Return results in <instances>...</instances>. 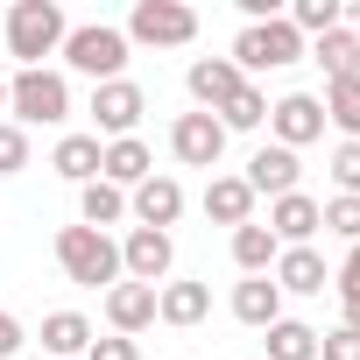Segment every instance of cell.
Wrapping results in <instances>:
<instances>
[{
	"label": "cell",
	"mask_w": 360,
	"mask_h": 360,
	"mask_svg": "<svg viewBox=\"0 0 360 360\" xmlns=\"http://www.w3.org/2000/svg\"><path fill=\"white\" fill-rule=\"evenodd\" d=\"M99 176L113 191H134V184H148L155 176V155H148V141L141 134H127V141H106L99 148Z\"/></svg>",
	"instance_id": "16"
},
{
	"label": "cell",
	"mask_w": 360,
	"mask_h": 360,
	"mask_svg": "<svg viewBox=\"0 0 360 360\" xmlns=\"http://www.w3.org/2000/svg\"><path fill=\"white\" fill-rule=\"evenodd\" d=\"M318 212H325V233H339L346 248H360V198H339V191H332Z\"/></svg>",
	"instance_id": "29"
},
{
	"label": "cell",
	"mask_w": 360,
	"mask_h": 360,
	"mask_svg": "<svg viewBox=\"0 0 360 360\" xmlns=\"http://www.w3.org/2000/svg\"><path fill=\"white\" fill-rule=\"evenodd\" d=\"M205 318H212V283L184 276V283H162V290H155V325L191 332V325H205Z\"/></svg>",
	"instance_id": "14"
},
{
	"label": "cell",
	"mask_w": 360,
	"mask_h": 360,
	"mask_svg": "<svg viewBox=\"0 0 360 360\" xmlns=\"http://www.w3.org/2000/svg\"><path fill=\"white\" fill-rule=\"evenodd\" d=\"M212 120H219L226 134H255V127H269V92H262V85H240Z\"/></svg>",
	"instance_id": "27"
},
{
	"label": "cell",
	"mask_w": 360,
	"mask_h": 360,
	"mask_svg": "<svg viewBox=\"0 0 360 360\" xmlns=\"http://www.w3.org/2000/svg\"><path fill=\"white\" fill-rule=\"evenodd\" d=\"M99 148H106L99 134H64V141L50 148V169H57V176H71V184L85 191L92 176H99Z\"/></svg>",
	"instance_id": "23"
},
{
	"label": "cell",
	"mask_w": 360,
	"mask_h": 360,
	"mask_svg": "<svg viewBox=\"0 0 360 360\" xmlns=\"http://www.w3.org/2000/svg\"><path fill=\"white\" fill-rule=\"evenodd\" d=\"M276 255H283V248H276V233H269L262 219L233 226V269H240V276H269V269H276Z\"/></svg>",
	"instance_id": "26"
},
{
	"label": "cell",
	"mask_w": 360,
	"mask_h": 360,
	"mask_svg": "<svg viewBox=\"0 0 360 360\" xmlns=\"http://www.w3.org/2000/svg\"><path fill=\"white\" fill-rule=\"evenodd\" d=\"M92 339H99V332H92L85 311H50V318H43V353H50V360H85Z\"/></svg>",
	"instance_id": "21"
},
{
	"label": "cell",
	"mask_w": 360,
	"mask_h": 360,
	"mask_svg": "<svg viewBox=\"0 0 360 360\" xmlns=\"http://www.w3.org/2000/svg\"><path fill=\"white\" fill-rule=\"evenodd\" d=\"M304 57L325 71V85H346V78H360V36H353V29H332V36H318Z\"/></svg>",
	"instance_id": "22"
},
{
	"label": "cell",
	"mask_w": 360,
	"mask_h": 360,
	"mask_svg": "<svg viewBox=\"0 0 360 360\" xmlns=\"http://www.w3.org/2000/svg\"><path fill=\"white\" fill-rule=\"evenodd\" d=\"M318 360H360V332H346V325L318 332Z\"/></svg>",
	"instance_id": "32"
},
{
	"label": "cell",
	"mask_w": 360,
	"mask_h": 360,
	"mask_svg": "<svg viewBox=\"0 0 360 360\" xmlns=\"http://www.w3.org/2000/svg\"><path fill=\"white\" fill-rule=\"evenodd\" d=\"M304 50H311V43H304L283 15H276V22H240V36H233V71L255 85L262 71H290Z\"/></svg>",
	"instance_id": "5"
},
{
	"label": "cell",
	"mask_w": 360,
	"mask_h": 360,
	"mask_svg": "<svg viewBox=\"0 0 360 360\" xmlns=\"http://www.w3.org/2000/svg\"><path fill=\"white\" fill-rule=\"evenodd\" d=\"M22 346H29V332H22V318H15L8 304H0V360H15Z\"/></svg>",
	"instance_id": "34"
},
{
	"label": "cell",
	"mask_w": 360,
	"mask_h": 360,
	"mask_svg": "<svg viewBox=\"0 0 360 360\" xmlns=\"http://www.w3.org/2000/svg\"><path fill=\"white\" fill-rule=\"evenodd\" d=\"M184 85H191V99H198V113H219V106H226V99H233V92L248 85V78L233 71V57H198V64L184 71Z\"/></svg>",
	"instance_id": "17"
},
{
	"label": "cell",
	"mask_w": 360,
	"mask_h": 360,
	"mask_svg": "<svg viewBox=\"0 0 360 360\" xmlns=\"http://www.w3.org/2000/svg\"><path fill=\"white\" fill-rule=\"evenodd\" d=\"M169 155L184 162V169H219L226 127H219L212 113H176V120H169Z\"/></svg>",
	"instance_id": "10"
},
{
	"label": "cell",
	"mask_w": 360,
	"mask_h": 360,
	"mask_svg": "<svg viewBox=\"0 0 360 360\" xmlns=\"http://www.w3.org/2000/svg\"><path fill=\"white\" fill-rule=\"evenodd\" d=\"M71 36V15L57 0H15L8 8V57L15 71H43V57H57Z\"/></svg>",
	"instance_id": "1"
},
{
	"label": "cell",
	"mask_w": 360,
	"mask_h": 360,
	"mask_svg": "<svg viewBox=\"0 0 360 360\" xmlns=\"http://www.w3.org/2000/svg\"><path fill=\"white\" fill-rule=\"evenodd\" d=\"M318 134H325V106H318V92H283V99L269 106V141H276V148L297 155V148H311Z\"/></svg>",
	"instance_id": "9"
},
{
	"label": "cell",
	"mask_w": 360,
	"mask_h": 360,
	"mask_svg": "<svg viewBox=\"0 0 360 360\" xmlns=\"http://www.w3.org/2000/svg\"><path fill=\"white\" fill-rule=\"evenodd\" d=\"M262 226L276 233V248H311L325 233V212H318L311 191H290V198H269V219Z\"/></svg>",
	"instance_id": "12"
},
{
	"label": "cell",
	"mask_w": 360,
	"mask_h": 360,
	"mask_svg": "<svg viewBox=\"0 0 360 360\" xmlns=\"http://www.w3.org/2000/svg\"><path fill=\"white\" fill-rule=\"evenodd\" d=\"M233 318H240L248 332H269V325L283 318V290H276L269 276H248V283H233Z\"/></svg>",
	"instance_id": "20"
},
{
	"label": "cell",
	"mask_w": 360,
	"mask_h": 360,
	"mask_svg": "<svg viewBox=\"0 0 360 360\" xmlns=\"http://www.w3.org/2000/svg\"><path fill=\"white\" fill-rule=\"evenodd\" d=\"M0 113H8V78H0Z\"/></svg>",
	"instance_id": "37"
},
{
	"label": "cell",
	"mask_w": 360,
	"mask_h": 360,
	"mask_svg": "<svg viewBox=\"0 0 360 360\" xmlns=\"http://www.w3.org/2000/svg\"><path fill=\"white\" fill-rule=\"evenodd\" d=\"M325 127H339V141H360V78H346V85H325Z\"/></svg>",
	"instance_id": "28"
},
{
	"label": "cell",
	"mask_w": 360,
	"mask_h": 360,
	"mask_svg": "<svg viewBox=\"0 0 360 360\" xmlns=\"http://www.w3.org/2000/svg\"><path fill=\"white\" fill-rule=\"evenodd\" d=\"M332 290L339 297H360V248H346V262L332 269Z\"/></svg>",
	"instance_id": "35"
},
{
	"label": "cell",
	"mask_w": 360,
	"mask_h": 360,
	"mask_svg": "<svg viewBox=\"0 0 360 360\" xmlns=\"http://www.w3.org/2000/svg\"><path fill=\"white\" fill-rule=\"evenodd\" d=\"M127 36L113 29V22H78L71 36H64V71H78V78H92V85H113V78H127Z\"/></svg>",
	"instance_id": "3"
},
{
	"label": "cell",
	"mask_w": 360,
	"mask_h": 360,
	"mask_svg": "<svg viewBox=\"0 0 360 360\" xmlns=\"http://www.w3.org/2000/svg\"><path fill=\"white\" fill-rule=\"evenodd\" d=\"M8 120L15 127H64L71 120V78L64 71H15L8 78Z\"/></svg>",
	"instance_id": "4"
},
{
	"label": "cell",
	"mask_w": 360,
	"mask_h": 360,
	"mask_svg": "<svg viewBox=\"0 0 360 360\" xmlns=\"http://www.w3.org/2000/svg\"><path fill=\"white\" fill-rule=\"evenodd\" d=\"M353 36H360V22H353Z\"/></svg>",
	"instance_id": "38"
},
{
	"label": "cell",
	"mask_w": 360,
	"mask_h": 360,
	"mask_svg": "<svg viewBox=\"0 0 360 360\" xmlns=\"http://www.w3.org/2000/svg\"><path fill=\"white\" fill-rule=\"evenodd\" d=\"M120 219H127V191H113L106 176H92V184L78 191V226L106 233V226H120Z\"/></svg>",
	"instance_id": "25"
},
{
	"label": "cell",
	"mask_w": 360,
	"mask_h": 360,
	"mask_svg": "<svg viewBox=\"0 0 360 360\" xmlns=\"http://www.w3.org/2000/svg\"><path fill=\"white\" fill-rule=\"evenodd\" d=\"M262 360H318V325L276 318V325L262 332Z\"/></svg>",
	"instance_id": "24"
},
{
	"label": "cell",
	"mask_w": 360,
	"mask_h": 360,
	"mask_svg": "<svg viewBox=\"0 0 360 360\" xmlns=\"http://www.w3.org/2000/svg\"><path fill=\"white\" fill-rule=\"evenodd\" d=\"M92 134L99 141H127L134 127H141V113H148V92L134 85V78H113V85H92Z\"/></svg>",
	"instance_id": "7"
},
{
	"label": "cell",
	"mask_w": 360,
	"mask_h": 360,
	"mask_svg": "<svg viewBox=\"0 0 360 360\" xmlns=\"http://www.w3.org/2000/svg\"><path fill=\"white\" fill-rule=\"evenodd\" d=\"M297 176H304V162H297L290 148H276V141H262V148L248 155V169H240V184H248L255 198H290V191H304Z\"/></svg>",
	"instance_id": "13"
},
{
	"label": "cell",
	"mask_w": 360,
	"mask_h": 360,
	"mask_svg": "<svg viewBox=\"0 0 360 360\" xmlns=\"http://www.w3.org/2000/svg\"><path fill=\"white\" fill-rule=\"evenodd\" d=\"M198 205H205V219H212V226H248V219H255V191L240 184L233 169H219V176H212Z\"/></svg>",
	"instance_id": "19"
},
{
	"label": "cell",
	"mask_w": 360,
	"mask_h": 360,
	"mask_svg": "<svg viewBox=\"0 0 360 360\" xmlns=\"http://www.w3.org/2000/svg\"><path fill=\"white\" fill-rule=\"evenodd\" d=\"M127 219H134V226H155V233H169L176 219H184V184H176L169 169H155L148 184H134V191H127Z\"/></svg>",
	"instance_id": "11"
},
{
	"label": "cell",
	"mask_w": 360,
	"mask_h": 360,
	"mask_svg": "<svg viewBox=\"0 0 360 360\" xmlns=\"http://www.w3.org/2000/svg\"><path fill=\"white\" fill-rule=\"evenodd\" d=\"M85 360H141V346H134V339H120V332H106V339H92V346H85Z\"/></svg>",
	"instance_id": "33"
},
{
	"label": "cell",
	"mask_w": 360,
	"mask_h": 360,
	"mask_svg": "<svg viewBox=\"0 0 360 360\" xmlns=\"http://www.w3.org/2000/svg\"><path fill=\"white\" fill-rule=\"evenodd\" d=\"M120 36L141 43V50H184L198 36V8H184V0H134Z\"/></svg>",
	"instance_id": "6"
},
{
	"label": "cell",
	"mask_w": 360,
	"mask_h": 360,
	"mask_svg": "<svg viewBox=\"0 0 360 360\" xmlns=\"http://www.w3.org/2000/svg\"><path fill=\"white\" fill-rule=\"evenodd\" d=\"M269 283H276L283 297H325L332 269H325V255H318V248H283V255H276V269H269Z\"/></svg>",
	"instance_id": "15"
},
{
	"label": "cell",
	"mask_w": 360,
	"mask_h": 360,
	"mask_svg": "<svg viewBox=\"0 0 360 360\" xmlns=\"http://www.w3.org/2000/svg\"><path fill=\"white\" fill-rule=\"evenodd\" d=\"M29 169V127L0 120V176H22Z\"/></svg>",
	"instance_id": "30"
},
{
	"label": "cell",
	"mask_w": 360,
	"mask_h": 360,
	"mask_svg": "<svg viewBox=\"0 0 360 360\" xmlns=\"http://www.w3.org/2000/svg\"><path fill=\"white\" fill-rule=\"evenodd\" d=\"M57 269H64V283H78V290H113L120 283V240L113 233H92V226H57Z\"/></svg>",
	"instance_id": "2"
},
{
	"label": "cell",
	"mask_w": 360,
	"mask_h": 360,
	"mask_svg": "<svg viewBox=\"0 0 360 360\" xmlns=\"http://www.w3.org/2000/svg\"><path fill=\"white\" fill-rule=\"evenodd\" d=\"M169 262H176V240H169V233H155V226H127V240H120V283H148V290H162V283H169Z\"/></svg>",
	"instance_id": "8"
},
{
	"label": "cell",
	"mask_w": 360,
	"mask_h": 360,
	"mask_svg": "<svg viewBox=\"0 0 360 360\" xmlns=\"http://www.w3.org/2000/svg\"><path fill=\"white\" fill-rule=\"evenodd\" d=\"M339 311H346L339 325H346V332H360V297H339Z\"/></svg>",
	"instance_id": "36"
},
{
	"label": "cell",
	"mask_w": 360,
	"mask_h": 360,
	"mask_svg": "<svg viewBox=\"0 0 360 360\" xmlns=\"http://www.w3.org/2000/svg\"><path fill=\"white\" fill-rule=\"evenodd\" d=\"M332 184H339V198H360V141L332 148Z\"/></svg>",
	"instance_id": "31"
},
{
	"label": "cell",
	"mask_w": 360,
	"mask_h": 360,
	"mask_svg": "<svg viewBox=\"0 0 360 360\" xmlns=\"http://www.w3.org/2000/svg\"><path fill=\"white\" fill-rule=\"evenodd\" d=\"M106 325H113L120 339L148 332V325H155V290H148V283H113V290H106Z\"/></svg>",
	"instance_id": "18"
}]
</instances>
